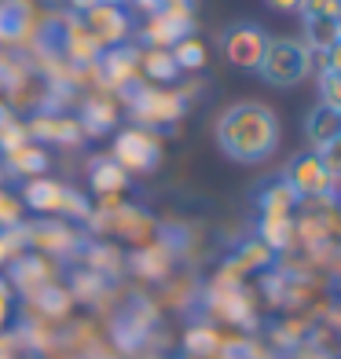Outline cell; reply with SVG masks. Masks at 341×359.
<instances>
[{
    "instance_id": "cell-12",
    "label": "cell",
    "mask_w": 341,
    "mask_h": 359,
    "mask_svg": "<svg viewBox=\"0 0 341 359\" xmlns=\"http://www.w3.org/2000/svg\"><path fill=\"white\" fill-rule=\"evenodd\" d=\"M257 205H261V217H294L297 194L286 187V180H275V184H268V187L261 191Z\"/></svg>"
},
{
    "instance_id": "cell-8",
    "label": "cell",
    "mask_w": 341,
    "mask_h": 359,
    "mask_svg": "<svg viewBox=\"0 0 341 359\" xmlns=\"http://www.w3.org/2000/svg\"><path fill=\"white\" fill-rule=\"evenodd\" d=\"M26 205L37 209V213H62V209H77L85 213V205L74 191H67L59 180H48V176H37L26 184Z\"/></svg>"
},
{
    "instance_id": "cell-1",
    "label": "cell",
    "mask_w": 341,
    "mask_h": 359,
    "mask_svg": "<svg viewBox=\"0 0 341 359\" xmlns=\"http://www.w3.org/2000/svg\"><path fill=\"white\" fill-rule=\"evenodd\" d=\"M217 143L227 158L242 161V165L265 161L279 147V118L261 103H235L220 114Z\"/></svg>"
},
{
    "instance_id": "cell-13",
    "label": "cell",
    "mask_w": 341,
    "mask_h": 359,
    "mask_svg": "<svg viewBox=\"0 0 341 359\" xmlns=\"http://www.w3.org/2000/svg\"><path fill=\"white\" fill-rule=\"evenodd\" d=\"M337 41H341V22H330V19H305V48H308V52L327 55Z\"/></svg>"
},
{
    "instance_id": "cell-3",
    "label": "cell",
    "mask_w": 341,
    "mask_h": 359,
    "mask_svg": "<svg viewBox=\"0 0 341 359\" xmlns=\"http://www.w3.org/2000/svg\"><path fill=\"white\" fill-rule=\"evenodd\" d=\"M308 70H312V52L305 48V41H290V37L268 41L265 59L257 67V74L275 88H294L297 81L308 77Z\"/></svg>"
},
{
    "instance_id": "cell-24",
    "label": "cell",
    "mask_w": 341,
    "mask_h": 359,
    "mask_svg": "<svg viewBox=\"0 0 341 359\" xmlns=\"http://www.w3.org/2000/svg\"><path fill=\"white\" fill-rule=\"evenodd\" d=\"M22 217V205L11 198L8 191H0V227H8V224H19Z\"/></svg>"
},
{
    "instance_id": "cell-2",
    "label": "cell",
    "mask_w": 341,
    "mask_h": 359,
    "mask_svg": "<svg viewBox=\"0 0 341 359\" xmlns=\"http://www.w3.org/2000/svg\"><path fill=\"white\" fill-rule=\"evenodd\" d=\"M121 95L128 100V114L136 118L140 128H166L173 121L184 118L187 110V100L180 92H166V88H154V85H143V81H133V85H125Z\"/></svg>"
},
{
    "instance_id": "cell-20",
    "label": "cell",
    "mask_w": 341,
    "mask_h": 359,
    "mask_svg": "<svg viewBox=\"0 0 341 359\" xmlns=\"http://www.w3.org/2000/svg\"><path fill=\"white\" fill-rule=\"evenodd\" d=\"M301 11H305V19H330V22H341V0H305Z\"/></svg>"
},
{
    "instance_id": "cell-4",
    "label": "cell",
    "mask_w": 341,
    "mask_h": 359,
    "mask_svg": "<svg viewBox=\"0 0 341 359\" xmlns=\"http://www.w3.org/2000/svg\"><path fill=\"white\" fill-rule=\"evenodd\" d=\"M125 172H151L161 161V143L151 128H125L114 136V154H110Z\"/></svg>"
},
{
    "instance_id": "cell-31",
    "label": "cell",
    "mask_w": 341,
    "mask_h": 359,
    "mask_svg": "<svg viewBox=\"0 0 341 359\" xmlns=\"http://www.w3.org/2000/svg\"><path fill=\"white\" fill-rule=\"evenodd\" d=\"M337 121H341V110H337Z\"/></svg>"
},
{
    "instance_id": "cell-21",
    "label": "cell",
    "mask_w": 341,
    "mask_h": 359,
    "mask_svg": "<svg viewBox=\"0 0 341 359\" xmlns=\"http://www.w3.org/2000/svg\"><path fill=\"white\" fill-rule=\"evenodd\" d=\"M319 92H323V103L341 110V74H330V70H323L319 74Z\"/></svg>"
},
{
    "instance_id": "cell-9",
    "label": "cell",
    "mask_w": 341,
    "mask_h": 359,
    "mask_svg": "<svg viewBox=\"0 0 341 359\" xmlns=\"http://www.w3.org/2000/svg\"><path fill=\"white\" fill-rule=\"evenodd\" d=\"M34 29V4L29 0H0V44H19Z\"/></svg>"
},
{
    "instance_id": "cell-30",
    "label": "cell",
    "mask_w": 341,
    "mask_h": 359,
    "mask_svg": "<svg viewBox=\"0 0 341 359\" xmlns=\"http://www.w3.org/2000/svg\"><path fill=\"white\" fill-rule=\"evenodd\" d=\"M103 4H121V0H103Z\"/></svg>"
},
{
    "instance_id": "cell-15",
    "label": "cell",
    "mask_w": 341,
    "mask_h": 359,
    "mask_svg": "<svg viewBox=\"0 0 341 359\" xmlns=\"http://www.w3.org/2000/svg\"><path fill=\"white\" fill-rule=\"evenodd\" d=\"M44 165H48V154L41 151L37 143H29V140L8 151V169L19 172V176H41Z\"/></svg>"
},
{
    "instance_id": "cell-28",
    "label": "cell",
    "mask_w": 341,
    "mask_h": 359,
    "mask_svg": "<svg viewBox=\"0 0 341 359\" xmlns=\"http://www.w3.org/2000/svg\"><path fill=\"white\" fill-rule=\"evenodd\" d=\"M133 4H140V8L147 11V15H154V11H158L161 4H166V0H133Z\"/></svg>"
},
{
    "instance_id": "cell-25",
    "label": "cell",
    "mask_w": 341,
    "mask_h": 359,
    "mask_svg": "<svg viewBox=\"0 0 341 359\" xmlns=\"http://www.w3.org/2000/svg\"><path fill=\"white\" fill-rule=\"evenodd\" d=\"M11 283L8 279H0V330L8 326V319H11Z\"/></svg>"
},
{
    "instance_id": "cell-7",
    "label": "cell",
    "mask_w": 341,
    "mask_h": 359,
    "mask_svg": "<svg viewBox=\"0 0 341 359\" xmlns=\"http://www.w3.org/2000/svg\"><path fill=\"white\" fill-rule=\"evenodd\" d=\"M283 180H286V187L294 191L297 198H323V194L330 191V184H334L330 172H327V165L319 161L316 151H305V154L290 158Z\"/></svg>"
},
{
    "instance_id": "cell-26",
    "label": "cell",
    "mask_w": 341,
    "mask_h": 359,
    "mask_svg": "<svg viewBox=\"0 0 341 359\" xmlns=\"http://www.w3.org/2000/svg\"><path fill=\"white\" fill-rule=\"evenodd\" d=\"M319 62H323V70H330V74H341V41L330 48L327 55H319Z\"/></svg>"
},
{
    "instance_id": "cell-10",
    "label": "cell",
    "mask_w": 341,
    "mask_h": 359,
    "mask_svg": "<svg viewBox=\"0 0 341 359\" xmlns=\"http://www.w3.org/2000/svg\"><path fill=\"white\" fill-rule=\"evenodd\" d=\"M29 136H37L41 143H77L81 140V121L77 118H59V114H41L26 128Z\"/></svg>"
},
{
    "instance_id": "cell-6",
    "label": "cell",
    "mask_w": 341,
    "mask_h": 359,
    "mask_svg": "<svg viewBox=\"0 0 341 359\" xmlns=\"http://www.w3.org/2000/svg\"><path fill=\"white\" fill-rule=\"evenodd\" d=\"M220 48H224V59L232 62V67L257 70L261 59H265V48H268V34L261 26H253V22H239V26H232L224 34Z\"/></svg>"
},
{
    "instance_id": "cell-19",
    "label": "cell",
    "mask_w": 341,
    "mask_h": 359,
    "mask_svg": "<svg viewBox=\"0 0 341 359\" xmlns=\"http://www.w3.org/2000/svg\"><path fill=\"white\" fill-rule=\"evenodd\" d=\"M169 55H173V62H176L180 70H202V62H206V48H202V41L184 37V41H176V44L169 48Z\"/></svg>"
},
{
    "instance_id": "cell-23",
    "label": "cell",
    "mask_w": 341,
    "mask_h": 359,
    "mask_svg": "<svg viewBox=\"0 0 341 359\" xmlns=\"http://www.w3.org/2000/svg\"><path fill=\"white\" fill-rule=\"evenodd\" d=\"M213 345H217L213 330H191V334H187V348H191L194 355H209V352H213Z\"/></svg>"
},
{
    "instance_id": "cell-29",
    "label": "cell",
    "mask_w": 341,
    "mask_h": 359,
    "mask_svg": "<svg viewBox=\"0 0 341 359\" xmlns=\"http://www.w3.org/2000/svg\"><path fill=\"white\" fill-rule=\"evenodd\" d=\"M70 4H74V8H81V11H85L88 4H95V0H70Z\"/></svg>"
},
{
    "instance_id": "cell-5",
    "label": "cell",
    "mask_w": 341,
    "mask_h": 359,
    "mask_svg": "<svg viewBox=\"0 0 341 359\" xmlns=\"http://www.w3.org/2000/svg\"><path fill=\"white\" fill-rule=\"evenodd\" d=\"M81 26H85V34L100 44V48H118L125 44L128 29H133V22H128V11L121 4H103V0H95V4H88L85 11H81Z\"/></svg>"
},
{
    "instance_id": "cell-22",
    "label": "cell",
    "mask_w": 341,
    "mask_h": 359,
    "mask_svg": "<svg viewBox=\"0 0 341 359\" xmlns=\"http://www.w3.org/2000/svg\"><path fill=\"white\" fill-rule=\"evenodd\" d=\"M319 161H323V165H327V172H330V180H337L341 176V136L337 140H330L327 147H319Z\"/></svg>"
},
{
    "instance_id": "cell-18",
    "label": "cell",
    "mask_w": 341,
    "mask_h": 359,
    "mask_svg": "<svg viewBox=\"0 0 341 359\" xmlns=\"http://www.w3.org/2000/svg\"><path fill=\"white\" fill-rule=\"evenodd\" d=\"M257 231H261V242L265 246H272V250H283L290 238H294V217H261V227H257Z\"/></svg>"
},
{
    "instance_id": "cell-16",
    "label": "cell",
    "mask_w": 341,
    "mask_h": 359,
    "mask_svg": "<svg viewBox=\"0 0 341 359\" xmlns=\"http://www.w3.org/2000/svg\"><path fill=\"white\" fill-rule=\"evenodd\" d=\"M114 121H118V107H114L110 100H103V95H95V100L85 103V118H81V133H110Z\"/></svg>"
},
{
    "instance_id": "cell-14",
    "label": "cell",
    "mask_w": 341,
    "mask_h": 359,
    "mask_svg": "<svg viewBox=\"0 0 341 359\" xmlns=\"http://www.w3.org/2000/svg\"><path fill=\"white\" fill-rule=\"evenodd\" d=\"M140 70L147 81H154V85H169V81L180 74V67L173 62L169 48H147V52L140 55Z\"/></svg>"
},
{
    "instance_id": "cell-17",
    "label": "cell",
    "mask_w": 341,
    "mask_h": 359,
    "mask_svg": "<svg viewBox=\"0 0 341 359\" xmlns=\"http://www.w3.org/2000/svg\"><path fill=\"white\" fill-rule=\"evenodd\" d=\"M125 184H128V172H125L114 158H100V161H92V187H95V191H103V194H118Z\"/></svg>"
},
{
    "instance_id": "cell-27",
    "label": "cell",
    "mask_w": 341,
    "mask_h": 359,
    "mask_svg": "<svg viewBox=\"0 0 341 359\" xmlns=\"http://www.w3.org/2000/svg\"><path fill=\"white\" fill-rule=\"evenodd\" d=\"M268 4H272L275 11H301L305 0H268Z\"/></svg>"
},
{
    "instance_id": "cell-11",
    "label": "cell",
    "mask_w": 341,
    "mask_h": 359,
    "mask_svg": "<svg viewBox=\"0 0 341 359\" xmlns=\"http://www.w3.org/2000/svg\"><path fill=\"white\" fill-rule=\"evenodd\" d=\"M305 136H308V143H312L316 151H319V147H327L330 140H337V136H341L337 110L327 107V103L312 107V114H308V121H305Z\"/></svg>"
}]
</instances>
